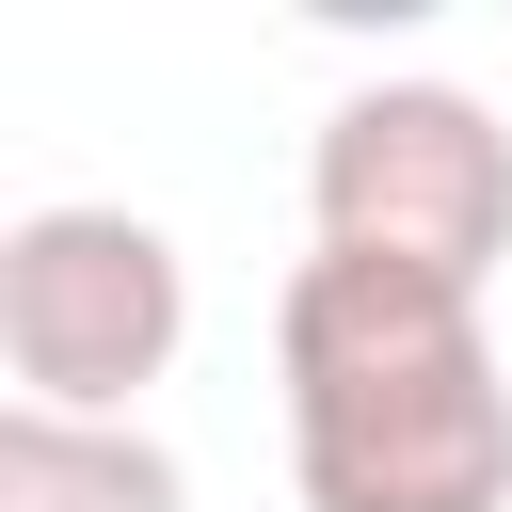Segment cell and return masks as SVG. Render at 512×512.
Here are the masks:
<instances>
[{
	"instance_id": "1",
	"label": "cell",
	"mask_w": 512,
	"mask_h": 512,
	"mask_svg": "<svg viewBox=\"0 0 512 512\" xmlns=\"http://www.w3.org/2000/svg\"><path fill=\"white\" fill-rule=\"evenodd\" d=\"M272 400L304 512H512V368L464 288L304 256L272 304Z\"/></svg>"
},
{
	"instance_id": "2",
	"label": "cell",
	"mask_w": 512,
	"mask_h": 512,
	"mask_svg": "<svg viewBox=\"0 0 512 512\" xmlns=\"http://www.w3.org/2000/svg\"><path fill=\"white\" fill-rule=\"evenodd\" d=\"M304 256H368L480 304L512 256V128L464 80H352L304 144Z\"/></svg>"
},
{
	"instance_id": "3",
	"label": "cell",
	"mask_w": 512,
	"mask_h": 512,
	"mask_svg": "<svg viewBox=\"0 0 512 512\" xmlns=\"http://www.w3.org/2000/svg\"><path fill=\"white\" fill-rule=\"evenodd\" d=\"M192 352V256L144 208H16L0 224V368L48 416H128Z\"/></svg>"
},
{
	"instance_id": "4",
	"label": "cell",
	"mask_w": 512,
	"mask_h": 512,
	"mask_svg": "<svg viewBox=\"0 0 512 512\" xmlns=\"http://www.w3.org/2000/svg\"><path fill=\"white\" fill-rule=\"evenodd\" d=\"M0 512H192V480H176V448L144 416L0 400Z\"/></svg>"
}]
</instances>
